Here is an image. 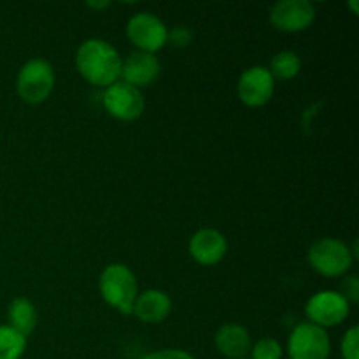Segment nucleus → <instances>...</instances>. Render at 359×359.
Returning a JSON list of instances; mask_svg holds the SVG:
<instances>
[{
  "mask_svg": "<svg viewBox=\"0 0 359 359\" xmlns=\"http://www.w3.org/2000/svg\"><path fill=\"white\" fill-rule=\"evenodd\" d=\"M76 67L88 83L109 88L121 79L123 60L114 46L104 39H88L79 46Z\"/></svg>",
  "mask_w": 359,
  "mask_h": 359,
  "instance_id": "nucleus-1",
  "label": "nucleus"
},
{
  "mask_svg": "<svg viewBox=\"0 0 359 359\" xmlns=\"http://www.w3.org/2000/svg\"><path fill=\"white\" fill-rule=\"evenodd\" d=\"M100 294L111 307L121 314H133V304L139 297L135 273L121 263H112L102 272L98 280Z\"/></svg>",
  "mask_w": 359,
  "mask_h": 359,
  "instance_id": "nucleus-2",
  "label": "nucleus"
},
{
  "mask_svg": "<svg viewBox=\"0 0 359 359\" xmlns=\"http://www.w3.org/2000/svg\"><path fill=\"white\" fill-rule=\"evenodd\" d=\"M53 88H55V70L46 60H30L18 72L16 91L21 100L27 104H41L48 100Z\"/></svg>",
  "mask_w": 359,
  "mask_h": 359,
  "instance_id": "nucleus-3",
  "label": "nucleus"
},
{
  "mask_svg": "<svg viewBox=\"0 0 359 359\" xmlns=\"http://www.w3.org/2000/svg\"><path fill=\"white\" fill-rule=\"evenodd\" d=\"M312 269L325 277H340L353 266L354 256L346 242L325 237L314 242L309 249Z\"/></svg>",
  "mask_w": 359,
  "mask_h": 359,
  "instance_id": "nucleus-4",
  "label": "nucleus"
},
{
  "mask_svg": "<svg viewBox=\"0 0 359 359\" xmlns=\"http://www.w3.org/2000/svg\"><path fill=\"white\" fill-rule=\"evenodd\" d=\"M332 353V344L326 330L302 323L291 332L287 340L290 359H328Z\"/></svg>",
  "mask_w": 359,
  "mask_h": 359,
  "instance_id": "nucleus-5",
  "label": "nucleus"
},
{
  "mask_svg": "<svg viewBox=\"0 0 359 359\" xmlns=\"http://www.w3.org/2000/svg\"><path fill=\"white\" fill-rule=\"evenodd\" d=\"M351 305L339 291H319L311 300L307 302L305 307V314L311 319L312 325L319 326V328H332V326H339L340 323L346 321L349 318Z\"/></svg>",
  "mask_w": 359,
  "mask_h": 359,
  "instance_id": "nucleus-6",
  "label": "nucleus"
},
{
  "mask_svg": "<svg viewBox=\"0 0 359 359\" xmlns=\"http://www.w3.org/2000/svg\"><path fill=\"white\" fill-rule=\"evenodd\" d=\"M126 35L133 46L151 55L160 51L168 42V28L156 14L151 13H139L130 18L126 25Z\"/></svg>",
  "mask_w": 359,
  "mask_h": 359,
  "instance_id": "nucleus-7",
  "label": "nucleus"
},
{
  "mask_svg": "<svg viewBox=\"0 0 359 359\" xmlns=\"http://www.w3.org/2000/svg\"><path fill=\"white\" fill-rule=\"evenodd\" d=\"M104 107L112 118L119 121H133L142 116L146 104H144V97L139 88L125 81H118L105 88Z\"/></svg>",
  "mask_w": 359,
  "mask_h": 359,
  "instance_id": "nucleus-8",
  "label": "nucleus"
},
{
  "mask_svg": "<svg viewBox=\"0 0 359 359\" xmlns=\"http://www.w3.org/2000/svg\"><path fill=\"white\" fill-rule=\"evenodd\" d=\"M314 20L316 9L307 0H280L270 9V23L286 34L307 30Z\"/></svg>",
  "mask_w": 359,
  "mask_h": 359,
  "instance_id": "nucleus-9",
  "label": "nucleus"
},
{
  "mask_svg": "<svg viewBox=\"0 0 359 359\" xmlns=\"http://www.w3.org/2000/svg\"><path fill=\"white\" fill-rule=\"evenodd\" d=\"M238 98L248 107H262L272 98L276 79L265 67H251L238 79Z\"/></svg>",
  "mask_w": 359,
  "mask_h": 359,
  "instance_id": "nucleus-10",
  "label": "nucleus"
},
{
  "mask_svg": "<svg viewBox=\"0 0 359 359\" xmlns=\"http://www.w3.org/2000/svg\"><path fill=\"white\" fill-rule=\"evenodd\" d=\"M226 238L221 231L214 228H203L198 230L189 241V255L200 265H216L226 255Z\"/></svg>",
  "mask_w": 359,
  "mask_h": 359,
  "instance_id": "nucleus-11",
  "label": "nucleus"
},
{
  "mask_svg": "<svg viewBox=\"0 0 359 359\" xmlns=\"http://www.w3.org/2000/svg\"><path fill=\"white\" fill-rule=\"evenodd\" d=\"M160 60L151 53L137 51L132 53L128 58L123 62L121 67V77L125 83L132 84L135 88H146L151 86L154 81L160 76Z\"/></svg>",
  "mask_w": 359,
  "mask_h": 359,
  "instance_id": "nucleus-12",
  "label": "nucleus"
},
{
  "mask_svg": "<svg viewBox=\"0 0 359 359\" xmlns=\"http://www.w3.org/2000/svg\"><path fill=\"white\" fill-rule=\"evenodd\" d=\"M172 311V300L165 291L147 290L139 294L133 304V314L137 319L149 325H158L165 321Z\"/></svg>",
  "mask_w": 359,
  "mask_h": 359,
  "instance_id": "nucleus-13",
  "label": "nucleus"
},
{
  "mask_svg": "<svg viewBox=\"0 0 359 359\" xmlns=\"http://www.w3.org/2000/svg\"><path fill=\"white\" fill-rule=\"evenodd\" d=\"M214 344L219 354L228 359H245L251 353V335L241 325H224L217 330Z\"/></svg>",
  "mask_w": 359,
  "mask_h": 359,
  "instance_id": "nucleus-14",
  "label": "nucleus"
},
{
  "mask_svg": "<svg viewBox=\"0 0 359 359\" xmlns=\"http://www.w3.org/2000/svg\"><path fill=\"white\" fill-rule=\"evenodd\" d=\"M7 316H9L11 328H14L23 337L30 335L37 326V311L28 298H14L9 305Z\"/></svg>",
  "mask_w": 359,
  "mask_h": 359,
  "instance_id": "nucleus-15",
  "label": "nucleus"
},
{
  "mask_svg": "<svg viewBox=\"0 0 359 359\" xmlns=\"http://www.w3.org/2000/svg\"><path fill=\"white\" fill-rule=\"evenodd\" d=\"M302 69V60L300 56L297 55L294 51H280L277 53L276 56L270 62V74H272L273 79H280V81H287L293 79V77L298 76Z\"/></svg>",
  "mask_w": 359,
  "mask_h": 359,
  "instance_id": "nucleus-16",
  "label": "nucleus"
},
{
  "mask_svg": "<svg viewBox=\"0 0 359 359\" xmlns=\"http://www.w3.org/2000/svg\"><path fill=\"white\" fill-rule=\"evenodd\" d=\"M27 351V337L9 325L0 326V359H21Z\"/></svg>",
  "mask_w": 359,
  "mask_h": 359,
  "instance_id": "nucleus-17",
  "label": "nucleus"
},
{
  "mask_svg": "<svg viewBox=\"0 0 359 359\" xmlns=\"http://www.w3.org/2000/svg\"><path fill=\"white\" fill-rule=\"evenodd\" d=\"M283 353V347L276 339H262L251 347L252 359H280Z\"/></svg>",
  "mask_w": 359,
  "mask_h": 359,
  "instance_id": "nucleus-18",
  "label": "nucleus"
},
{
  "mask_svg": "<svg viewBox=\"0 0 359 359\" xmlns=\"http://www.w3.org/2000/svg\"><path fill=\"white\" fill-rule=\"evenodd\" d=\"M340 353L344 359H359V330L358 326H353L347 330L344 335L342 344H340Z\"/></svg>",
  "mask_w": 359,
  "mask_h": 359,
  "instance_id": "nucleus-19",
  "label": "nucleus"
},
{
  "mask_svg": "<svg viewBox=\"0 0 359 359\" xmlns=\"http://www.w3.org/2000/svg\"><path fill=\"white\" fill-rule=\"evenodd\" d=\"M340 294H342V297L349 302V305L358 304L359 302V280L356 276L347 277L346 283L342 284V293Z\"/></svg>",
  "mask_w": 359,
  "mask_h": 359,
  "instance_id": "nucleus-20",
  "label": "nucleus"
},
{
  "mask_svg": "<svg viewBox=\"0 0 359 359\" xmlns=\"http://www.w3.org/2000/svg\"><path fill=\"white\" fill-rule=\"evenodd\" d=\"M140 359H195L189 353L181 349H163V351H154V353L146 354Z\"/></svg>",
  "mask_w": 359,
  "mask_h": 359,
  "instance_id": "nucleus-21",
  "label": "nucleus"
},
{
  "mask_svg": "<svg viewBox=\"0 0 359 359\" xmlns=\"http://www.w3.org/2000/svg\"><path fill=\"white\" fill-rule=\"evenodd\" d=\"M168 41L177 48H186L191 42V32L186 27H175L174 30L168 32Z\"/></svg>",
  "mask_w": 359,
  "mask_h": 359,
  "instance_id": "nucleus-22",
  "label": "nucleus"
},
{
  "mask_svg": "<svg viewBox=\"0 0 359 359\" xmlns=\"http://www.w3.org/2000/svg\"><path fill=\"white\" fill-rule=\"evenodd\" d=\"M111 6V2H88V7H91V9H102V7H109Z\"/></svg>",
  "mask_w": 359,
  "mask_h": 359,
  "instance_id": "nucleus-23",
  "label": "nucleus"
},
{
  "mask_svg": "<svg viewBox=\"0 0 359 359\" xmlns=\"http://www.w3.org/2000/svg\"><path fill=\"white\" fill-rule=\"evenodd\" d=\"M351 7H353L354 14H359V9H358V2H356V0H353V2H351Z\"/></svg>",
  "mask_w": 359,
  "mask_h": 359,
  "instance_id": "nucleus-24",
  "label": "nucleus"
}]
</instances>
